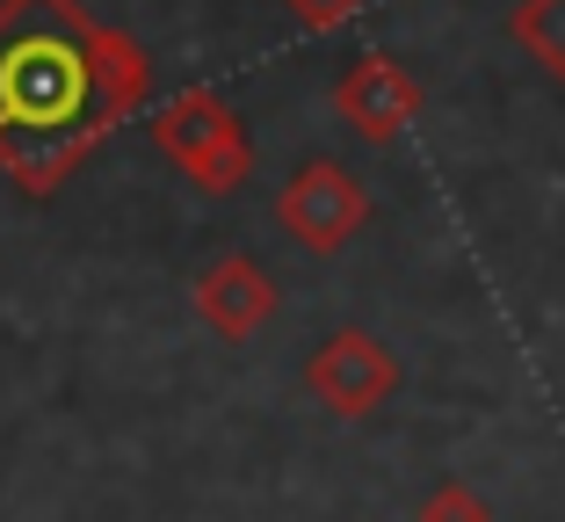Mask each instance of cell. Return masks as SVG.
<instances>
[{
    "mask_svg": "<svg viewBox=\"0 0 565 522\" xmlns=\"http://www.w3.org/2000/svg\"><path fill=\"white\" fill-rule=\"evenodd\" d=\"M276 219H282V233L305 239L312 254H333V247H349V239L363 233V219H370V189L355 182L341 160H305V168L282 182Z\"/></svg>",
    "mask_w": 565,
    "mask_h": 522,
    "instance_id": "1",
    "label": "cell"
},
{
    "mask_svg": "<svg viewBox=\"0 0 565 522\" xmlns=\"http://www.w3.org/2000/svg\"><path fill=\"white\" fill-rule=\"evenodd\" d=\"M305 392H312L327 414H341V422H363V414H377V406L399 392V355L384 349L377 334H363V327H341V334L319 341V355L305 363Z\"/></svg>",
    "mask_w": 565,
    "mask_h": 522,
    "instance_id": "2",
    "label": "cell"
},
{
    "mask_svg": "<svg viewBox=\"0 0 565 522\" xmlns=\"http://www.w3.org/2000/svg\"><path fill=\"white\" fill-rule=\"evenodd\" d=\"M160 146L182 160L189 174H196L203 189H233L239 174H247V131L233 124V109L211 95H182L174 109L160 117Z\"/></svg>",
    "mask_w": 565,
    "mask_h": 522,
    "instance_id": "3",
    "label": "cell"
},
{
    "mask_svg": "<svg viewBox=\"0 0 565 522\" xmlns=\"http://www.w3.org/2000/svg\"><path fill=\"white\" fill-rule=\"evenodd\" d=\"M333 109L355 124L363 138H377V146H392V138L406 131V124L420 117V81L406 66H392V58H355L349 73H341V87H333Z\"/></svg>",
    "mask_w": 565,
    "mask_h": 522,
    "instance_id": "4",
    "label": "cell"
},
{
    "mask_svg": "<svg viewBox=\"0 0 565 522\" xmlns=\"http://www.w3.org/2000/svg\"><path fill=\"white\" fill-rule=\"evenodd\" d=\"M196 312L225 341H247V334H262V327L276 320V284H268L262 262L225 254V262H211V269L196 276Z\"/></svg>",
    "mask_w": 565,
    "mask_h": 522,
    "instance_id": "5",
    "label": "cell"
},
{
    "mask_svg": "<svg viewBox=\"0 0 565 522\" xmlns=\"http://www.w3.org/2000/svg\"><path fill=\"white\" fill-rule=\"evenodd\" d=\"M0 87H8V102H15L30 124H58L73 102H81V58H66L58 44H30V51L8 58Z\"/></svg>",
    "mask_w": 565,
    "mask_h": 522,
    "instance_id": "6",
    "label": "cell"
},
{
    "mask_svg": "<svg viewBox=\"0 0 565 522\" xmlns=\"http://www.w3.org/2000/svg\"><path fill=\"white\" fill-rule=\"evenodd\" d=\"M508 36L530 51L551 81H565V0H522L508 15Z\"/></svg>",
    "mask_w": 565,
    "mask_h": 522,
    "instance_id": "7",
    "label": "cell"
},
{
    "mask_svg": "<svg viewBox=\"0 0 565 522\" xmlns=\"http://www.w3.org/2000/svg\"><path fill=\"white\" fill-rule=\"evenodd\" d=\"M414 522H493V508H486V493L471 479H435Z\"/></svg>",
    "mask_w": 565,
    "mask_h": 522,
    "instance_id": "8",
    "label": "cell"
},
{
    "mask_svg": "<svg viewBox=\"0 0 565 522\" xmlns=\"http://www.w3.org/2000/svg\"><path fill=\"white\" fill-rule=\"evenodd\" d=\"M290 8H298L305 30H341V22H349L363 0H290Z\"/></svg>",
    "mask_w": 565,
    "mask_h": 522,
    "instance_id": "9",
    "label": "cell"
}]
</instances>
